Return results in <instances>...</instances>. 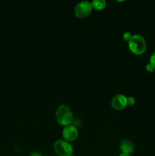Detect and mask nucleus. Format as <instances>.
<instances>
[{"label": "nucleus", "mask_w": 155, "mask_h": 156, "mask_svg": "<svg viewBox=\"0 0 155 156\" xmlns=\"http://www.w3.org/2000/svg\"><path fill=\"white\" fill-rule=\"evenodd\" d=\"M154 69L155 68L153 67V66L152 65L150 62H149V63H147V65H146V69H147V71L150 72V73H151V72H153V70H154Z\"/></svg>", "instance_id": "obj_11"}, {"label": "nucleus", "mask_w": 155, "mask_h": 156, "mask_svg": "<svg viewBox=\"0 0 155 156\" xmlns=\"http://www.w3.org/2000/svg\"><path fill=\"white\" fill-rule=\"evenodd\" d=\"M91 3L92 8L97 10H103L106 8V2L105 0H94Z\"/></svg>", "instance_id": "obj_8"}, {"label": "nucleus", "mask_w": 155, "mask_h": 156, "mask_svg": "<svg viewBox=\"0 0 155 156\" xmlns=\"http://www.w3.org/2000/svg\"><path fill=\"white\" fill-rule=\"evenodd\" d=\"M56 120L60 125L68 126L71 124L73 120V114L69 107L66 105H61L56 110Z\"/></svg>", "instance_id": "obj_1"}, {"label": "nucleus", "mask_w": 155, "mask_h": 156, "mask_svg": "<svg viewBox=\"0 0 155 156\" xmlns=\"http://www.w3.org/2000/svg\"><path fill=\"white\" fill-rule=\"evenodd\" d=\"M150 62L153 66V67L155 68V53H153V54L150 56Z\"/></svg>", "instance_id": "obj_12"}, {"label": "nucleus", "mask_w": 155, "mask_h": 156, "mask_svg": "<svg viewBox=\"0 0 155 156\" xmlns=\"http://www.w3.org/2000/svg\"><path fill=\"white\" fill-rule=\"evenodd\" d=\"M78 136V130L77 127L70 124L65 126L62 130V136L67 142H73L76 140Z\"/></svg>", "instance_id": "obj_5"}, {"label": "nucleus", "mask_w": 155, "mask_h": 156, "mask_svg": "<svg viewBox=\"0 0 155 156\" xmlns=\"http://www.w3.org/2000/svg\"><path fill=\"white\" fill-rule=\"evenodd\" d=\"M132 37V34L130 33V32H125V33L123 34V39H124L125 41H129Z\"/></svg>", "instance_id": "obj_9"}, {"label": "nucleus", "mask_w": 155, "mask_h": 156, "mask_svg": "<svg viewBox=\"0 0 155 156\" xmlns=\"http://www.w3.org/2000/svg\"><path fill=\"white\" fill-rule=\"evenodd\" d=\"M129 47L131 51L136 55H140L145 51L146 42L141 35H132V37L129 41Z\"/></svg>", "instance_id": "obj_2"}, {"label": "nucleus", "mask_w": 155, "mask_h": 156, "mask_svg": "<svg viewBox=\"0 0 155 156\" xmlns=\"http://www.w3.org/2000/svg\"><path fill=\"white\" fill-rule=\"evenodd\" d=\"M71 156H74V155H71Z\"/></svg>", "instance_id": "obj_15"}, {"label": "nucleus", "mask_w": 155, "mask_h": 156, "mask_svg": "<svg viewBox=\"0 0 155 156\" xmlns=\"http://www.w3.org/2000/svg\"><path fill=\"white\" fill-rule=\"evenodd\" d=\"M135 103V99L134 97H128L127 98V104L129 105H134V104Z\"/></svg>", "instance_id": "obj_10"}, {"label": "nucleus", "mask_w": 155, "mask_h": 156, "mask_svg": "<svg viewBox=\"0 0 155 156\" xmlns=\"http://www.w3.org/2000/svg\"><path fill=\"white\" fill-rule=\"evenodd\" d=\"M55 152L59 156H71L73 153V147L69 142L58 140L53 144Z\"/></svg>", "instance_id": "obj_3"}, {"label": "nucleus", "mask_w": 155, "mask_h": 156, "mask_svg": "<svg viewBox=\"0 0 155 156\" xmlns=\"http://www.w3.org/2000/svg\"><path fill=\"white\" fill-rule=\"evenodd\" d=\"M119 148L122 153L130 155L132 152H133L134 149H135V144L131 140H124L120 143Z\"/></svg>", "instance_id": "obj_7"}, {"label": "nucleus", "mask_w": 155, "mask_h": 156, "mask_svg": "<svg viewBox=\"0 0 155 156\" xmlns=\"http://www.w3.org/2000/svg\"><path fill=\"white\" fill-rule=\"evenodd\" d=\"M30 156H42V155L38 152H33L30 153Z\"/></svg>", "instance_id": "obj_13"}, {"label": "nucleus", "mask_w": 155, "mask_h": 156, "mask_svg": "<svg viewBox=\"0 0 155 156\" xmlns=\"http://www.w3.org/2000/svg\"><path fill=\"white\" fill-rule=\"evenodd\" d=\"M119 156H131L130 155H129V154H125V153H122L121 155H119Z\"/></svg>", "instance_id": "obj_14"}, {"label": "nucleus", "mask_w": 155, "mask_h": 156, "mask_svg": "<svg viewBox=\"0 0 155 156\" xmlns=\"http://www.w3.org/2000/svg\"><path fill=\"white\" fill-rule=\"evenodd\" d=\"M92 10L91 3L88 1H81L76 5L74 8V14L78 18H84L88 16Z\"/></svg>", "instance_id": "obj_4"}, {"label": "nucleus", "mask_w": 155, "mask_h": 156, "mask_svg": "<svg viewBox=\"0 0 155 156\" xmlns=\"http://www.w3.org/2000/svg\"><path fill=\"white\" fill-rule=\"evenodd\" d=\"M111 105H112V108L116 110L123 109L128 105L127 98L123 94H116L112 98Z\"/></svg>", "instance_id": "obj_6"}]
</instances>
